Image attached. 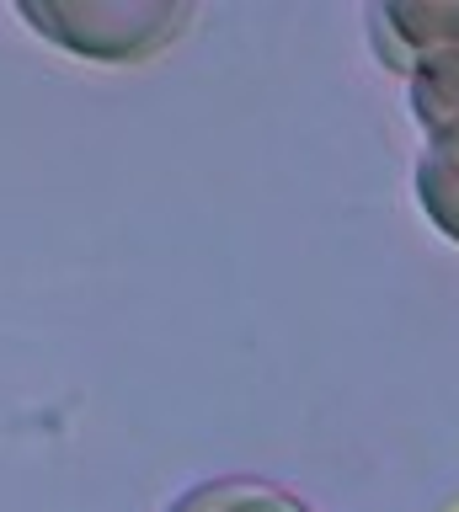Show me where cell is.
Masks as SVG:
<instances>
[{"label": "cell", "instance_id": "3957f363", "mask_svg": "<svg viewBox=\"0 0 459 512\" xmlns=\"http://www.w3.org/2000/svg\"><path fill=\"white\" fill-rule=\"evenodd\" d=\"M166 512H310L299 496H289L283 486H267V480H246V475H230V480H203L187 496H177Z\"/></svg>", "mask_w": 459, "mask_h": 512}, {"label": "cell", "instance_id": "7a4b0ae2", "mask_svg": "<svg viewBox=\"0 0 459 512\" xmlns=\"http://www.w3.org/2000/svg\"><path fill=\"white\" fill-rule=\"evenodd\" d=\"M411 112L427 128L417 160V198L443 235L459 240V43L411 64Z\"/></svg>", "mask_w": 459, "mask_h": 512}, {"label": "cell", "instance_id": "6da1fadb", "mask_svg": "<svg viewBox=\"0 0 459 512\" xmlns=\"http://www.w3.org/2000/svg\"><path fill=\"white\" fill-rule=\"evenodd\" d=\"M22 16L33 22L49 43H59L65 54L81 59H113V64H134L150 59L193 22L187 6H86V0H22Z\"/></svg>", "mask_w": 459, "mask_h": 512}]
</instances>
